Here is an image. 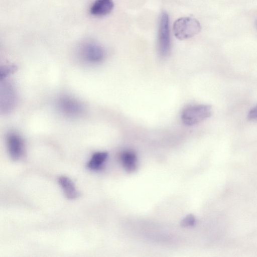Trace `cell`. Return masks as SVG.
I'll use <instances>...</instances> for the list:
<instances>
[{
  "label": "cell",
  "mask_w": 257,
  "mask_h": 257,
  "mask_svg": "<svg viewBox=\"0 0 257 257\" xmlns=\"http://www.w3.org/2000/svg\"><path fill=\"white\" fill-rule=\"evenodd\" d=\"M173 28L175 37L179 40H184L199 33L201 27L196 19L191 17H183L174 22Z\"/></svg>",
  "instance_id": "cell-1"
},
{
  "label": "cell",
  "mask_w": 257,
  "mask_h": 257,
  "mask_svg": "<svg viewBox=\"0 0 257 257\" xmlns=\"http://www.w3.org/2000/svg\"><path fill=\"white\" fill-rule=\"evenodd\" d=\"M211 112L212 108L209 105H191L183 109L181 113V119L185 125L192 126L209 117Z\"/></svg>",
  "instance_id": "cell-2"
},
{
  "label": "cell",
  "mask_w": 257,
  "mask_h": 257,
  "mask_svg": "<svg viewBox=\"0 0 257 257\" xmlns=\"http://www.w3.org/2000/svg\"><path fill=\"white\" fill-rule=\"evenodd\" d=\"M158 48L160 55L166 56L171 48L169 19L167 13L163 12L160 16L158 30Z\"/></svg>",
  "instance_id": "cell-3"
},
{
  "label": "cell",
  "mask_w": 257,
  "mask_h": 257,
  "mask_svg": "<svg viewBox=\"0 0 257 257\" xmlns=\"http://www.w3.org/2000/svg\"><path fill=\"white\" fill-rule=\"evenodd\" d=\"M59 110L69 117H77L82 114L84 110L83 105L77 99L70 96L63 95L57 101Z\"/></svg>",
  "instance_id": "cell-4"
},
{
  "label": "cell",
  "mask_w": 257,
  "mask_h": 257,
  "mask_svg": "<svg viewBox=\"0 0 257 257\" xmlns=\"http://www.w3.org/2000/svg\"><path fill=\"white\" fill-rule=\"evenodd\" d=\"M17 102V96L13 86L4 81L1 86V110L8 113L13 110Z\"/></svg>",
  "instance_id": "cell-5"
},
{
  "label": "cell",
  "mask_w": 257,
  "mask_h": 257,
  "mask_svg": "<svg viewBox=\"0 0 257 257\" xmlns=\"http://www.w3.org/2000/svg\"><path fill=\"white\" fill-rule=\"evenodd\" d=\"M6 144L10 157L14 161L20 160L24 155L25 145L23 139L15 132L9 133L6 137Z\"/></svg>",
  "instance_id": "cell-6"
},
{
  "label": "cell",
  "mask_w": 257,
  "mask_h": 257,
  "mask_svg": "<svg viewBox=\"0 0 257 257\" xmlns=\"http://www.w3.org/2000/svg\"><path fill=\"white\" fill-rule=\"evenodd\" d=\"M80 54L85 61L93 64L100 62L104 57V51L102 47L92 42H86L82 45Z\"/></svg>",
  "instance_id": "cell-7"
},
{
  "label": "cell",
  "mask_w": 257,
  "mask_h": 257,
  "mask_svg": "<svg viewBox=\"0 0 257 257\" xmlns=\"http://www.w3.org/2000/svg\"><path fill=\"white\" fill-rule=\"evenodd\" d=\"M113 8L112 0H95L90 7V13L96 17L104 16L109 14Z\"/></svg>",
  "instance_id": "cell-8"
},
{
  "label": "cell",
  "mask_w": 257,
  "mask_h": 257,
  "mask_svg": "<svg viewBox=\"0 0 257 257\" xmlns=\"http://www.w3.org/2000/svg\"><path fill=\"white\" fill-rule=\"evenodd\" d=\"M119 158L123 168L126 172L132 173L137 169L138 158L134 151H124L121 153Z\"/></svg>",
  "instance_id": "cell-9"
},
{
  "label": "cell",
  "mask_w": 257,
  "mask_h": 257,
  "mask_svg": "<svg viewBox=\"0 0 257 257\" xmlns=\"http://www.w3.org/2000/svg\"><path fill=\"white\" fill-rule=\"evenodd\" d=\"M58 182L67 198L73 199L80 195L73 182L69 178L64 176H60L58 179Z\"/></svg>",
  "instance_id": "cell-10"
},
{
  "label": "cell",
  "mask_w": 257,
  "mask_h": 257,
  "mask_svg": "<svg viewBox=\"0 0 257 257\" xmlns=\"http://www.w3.org/2000/svg\"><path fill=\"white\" fill-rule=\"evenodd\" d=\"M108 154L106 152H98L93 154L87 164L88 168L92 170L100 169L106 161Z\"/></svg>",
  "instance_id": "cell-11"
},
{
  "label": "cell",
  "mask_w": 257,
  "mask_h": 257,
  "mask_svg": "<svg viewBox=\"0 0 257 257\" xmlns=\"http://www.w3.org/2000/svg\"><path fill=\"white\" fill-rule=\"evenodd\" d=\"M16 69V67L13 65L4 66L3 67H2L1 69V80H3L8 75L15 71Z\"/></svg>",
  "instance_id": "cell-12"
},
{
  "label": "cell",
  "mask_w": 257,
  "mask_h": 257,
  "mask_svg": "<svg viewBox=\"0 0 257 257\" xmlns=\"http://www.w3.org/2000/svg\"><path fill=\"white\" fill-rule=\"evenodd\" d=\"M195 223L196 219L192 214L187 215L181 221V225L184 227L192 226Z\"/></svg>",
  "instance_id": "cell-13"
},
{
  "label": "cell",
  "mask_w": 257,
  "mask_h": 257,
  "mask_svg": "<svg viewBox=\"0 0 257 257\" xmlns=\"http://www.w3.org/2000/svg\"><path fill=\"white\" fill-rule=\"evenodd\" d=\"M248 117L249 119H257V105L250 110Z\"/></svg>",
  "instance_id": "cell-14"
},
{
  "label": "cell",
  "mask_w": 257,
  "mask_h": 257,
  "mask_svg": "<svg viewBox=\"0 0 257 257\" xmlns=\"http://www.w3.org/2000/svg\"><path fill=\"white\" fill-rule=\"evenodd\" d=\"M256 28H257V21L256 22Z\"/></svg>",
  "instance_id": "cell-15"
}]
</instances>
